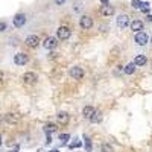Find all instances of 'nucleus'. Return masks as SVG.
Returning <instances> with one entry per match:
<instances>
[{"mask_svg":"<svg viewBox=\"0 0 152 152\" xmlns=\"http://www.w3.org/2000/svg\"><path fill=\"white\" fill-rule=\"evenodd\" d=\"M69 76H70L72 79H75V81H82L84 76H85V72H84V69L79 67V66H73V67H70V70H69Z\"/></svg>","mask_w":152,"mask_h":152,"instance_id":"1","label":"nucleus"},{"mask_svg":"<svg viewBox=\"0 0 152 152\" xmlns=\"http://www.w3.org/2000/svg\"><path fill=\"white\" fill-rule=\"evenodd\" d=\"M116 24H117V28L119 29H126L131 24V21H129V15L128 14H119L117 17H116Z\"/></svg>","mask_w":152,"mask_h":152,"instance_id":"2","label":"nucleus"},{"mask_svg":"<svg viewBox=\"0 0 152 152\" xmlns=\"http://www.w3.org/2000/svg\"><path fill=\"white\" fill-rule=\"evenodd\" d=\"M29 62V55L24 53V52H18L14 55V64L18 67H24Z\"/></svg>","mask_w":152,"mask_h":152,"instance_id":"3","label":"nucleus"},{"mask_svg":"<svg viewBox=\"0 0 152 152\" xmlns=\"http://www.w3.org/2000/svg\"><path fill=\"white\" fill-rule=\"evenodd\" d=\"M70 37H72L70 28H67V26H59V28L56 29V38H58V40L66 41V40H69Z\"/></svg>","mask_w":152,"mask_h":152,"instance_id":"4","label":"nucleus"},{"mask_svg":"<svg viewBox=\"0 0 152 152\" xmlns=\"http://www.w3.org/2000/svg\"><path fill=\"white\" fill-rule=\"evenodd\" d=\"M148 41H149V35L146 34V32H137L135 35H134V43L137 44V46H140V47H143V46H146L148 44Z\"/></svg>","mask_w":152,"mask_h":152,"instance_id":"5","label":"nucleus"},{"mask_svg":"<svg viewBox=\"0 0 152 152\" xmlns=\"http://www.w3.org/2000/svg\"><path fill=\"white\" fill-rule=\"evenodd\" d=\"M93 24H94V21L90 15H82L79 18V26H81L82 31H90L93 28Z\"/></svg>","mask_w":152,"mask_h":152,"instance_id":"6","label":"nucleus"},{"mask_svg":"<svg viewBox=\"0 0 152 152\" xmlns=\"http://www.w3.org/2000/svg\"><path fill=\"white\" fill-rule=\"evenodd\" d=\"M37 81H38V75L35 72H26V73L21 75V82L23 84L31 85V84H35Z\"/></svg>","mask_w":152,"mask_h":152,"instance_id":"7","label":"nucleus"},{"mask_svg":"<svg viewBox=\"0 0 152 152\" xmlns=\"http://www.w3.org/2000/svg\"><path fill=\"white\" fill-rule=\"evenodd\" d=\"M58 38L56 37H47L46 40L43 41V47L46 49V50H55L56 47H58Z\"/></svg>","mask_w":152,"mask_h":152,"instance_id":"8","label":"nucleus"},{"mask_svg":"<svg viewBox=\"0 0 152 152\" xmlns=\"http://www.w3.org/2000/svg\"><path fill=\"white\" fill-rule=\"evenodd\" d=\"M28 18H26V14H23V12H18V14L14 15V18H12V24H14L15 28H23L24 24H26Z\"/></svg>","mask_w":152,"mask_h":152,"instance_id":"9","label":"nucleus"},{"mask_svg":"<svg viewBox=\"0 0 152 152\" xmlns=\"http://www.w3.org/2000/svg\"><path fill=\"white\" fill-rule=\"evenodd\" d=\"M24 44H26L29 49H37L40 46V37L38 35H28L24 38Z\"/></svg>","mask_w":152,"mask_h":152,"instance_id":"10","label":"nucleus"},{"mask_svg":"<svg viewBox=\"0 0 152 152\" xmlns=\"http://www.w3.org/2000/svg\"><path fill=\"white\" fill-rule=\"evenodd\" d=\"M94 113H96L94 107L87 105V107H84V108H82V117H84V119H87V120H91V117L94 116Z\"/></svg>","mask_w":152,"mask_h":152,"instance_id":"11","label":"nucleus"},{"mask_svg":"<svg viewBox=\"0 0 152 152\" xmlns=\"http://www.w3.org/2000/svg\"><path fill=\"white\" fill-rule=\"evenodd\" d=\"M3 119H5V122H6L8 125H17L18 120H20V117L17 116L15 113H6Z\"/></svg>","mask_w":152,"mask_h":152,"instance_id":"12","label":"nucleus"},{"mask_svg":"<svg viewBox=\"0 0 152 152\" xmlns=\"http://www.w3.org/2000/svg\"><path fill=\"white\" fill-rule=\"evenodd\" d=\"M129 28H131L132 32L137 34V32H142V31L145 29V24H143V21H140V20H134V21H131Z\"/></svg>","mask_w":152,"mask_h":152,"instance_id":"13","label":"nucleus"},{"mask_svg":"<svg viewBox=\"0 0 152 152\" xmlns=\"http://www.w3.org/2000/svg\"><path fill=\"white\" fill-rule=\"evenodd\" d=\"M134 64H135L137 67H145V66L148 64V58H146V55L138 53V55L134 58Z\"/></svg>","mask_w":152,"mask_h":152,"instance_id":"14","label":"nucleus"},{"mask_svg":"<svg viewBox=\"0 0 152 152\" xmlns=\"http://www.w3.org/2000/svg\"><path fill=\"white\" fill-rule=\"evenodd\" d=\"M56 120H58V123H61V125H67L69 120H70L69 113H66V111H59V113L56 114Z\"/></svg>","mask_w":152,"mask_h":152,"instance_id":"15","label":"nucleus"},{"mask_svg":"<svg viewBox=\"0 0 152 152\" xmlns=\"http://www.w3.org/2000/svg\"><path fill=\"white\" fill-rule=\"evenodd\" d=\"M131 6H132L134 9H140V11H143L145 8L149 6V3H148V2H143V0H132V2H131Z\"/></svg>","mask_w":152,"mask_h":152,"instance_id":"16","label":"nucleus"},{"mask_svg":"<svg viewBox=\"0 0 152 152\" xmlns=\"http://www.w3.org/2000/svg\"><path fill=\"white\" fill-rule=\"evenodd\" d=\"M100 14L104 17H111L114 14V8L111 5H105V6H100Z\"/></svg>","mask_w":152,"mask_h":152,"instance_id":"17","label":"nucleus"},{"mask_svg":"<svg viewBox=\"0 0 152 152\" xmlns=\"http://www.w3.org/2000/svg\"><path fill=\"white\" fill-rule=\"evenodd\" d=\"M135 69H137V66L134 64V62H129V64H126V66L123 67V73L128 75V76H131V75L135 73Z\"/></svg>","mask_w":152,"mask_h":152,"instance_id":"18","label":"nucleus"},{"mask_svg":"<svg viewBox=\"0 0 152 152\" xmlns=\"http://www.w3.org/2000/svg\"><path fill=\"white\" fill-rule=\"evenodd\" d=\"M43 131H44L47 135H50L52 132H56V131H58V126H56L55 123H47V125H44Z\"/></svg>","mask_w":152,"mask_h":152,"instance_id":"19","label":"nucleus"},{"mask_svg":"<svg viewBox=\"0 0 152 152\" xmlns=\"http://www.w3.org/2000/svg\"><path fill=\"white\" fill-rule=\"evenodd\" d=\"M84 146H85V151H87V152H91V151H93V143H91V140H90V137L84 135Z\"/></svg>","mask_w":152,"mask_h":152,"instance_id":"20","label":"nucleus"},{"mask_svg":"<svg viewBox=\"0 0 152 152\" xmlns=\"http://www.w3.org/2000/svg\"><path fill=\"white\" fill-rule=\"evenodd\" d=\"M90 122H91V123H100V122H102V113H100V111H96L94 116L91 117Z\"/></svg>","mask_w":152,"mask_h":152,"instance_id":"21","label":"nucleus"},{"mask_svg":"<svg viewBox=\"0 0 152 152\" xmlns=\"http://www.w3.org/2000/svg\"><path fill=\"white\" fill-rule=\"evenodd\" d=\"M100 152H114V149L110 143H102L100 145Z\"/></svg>","mask_w":152,"mask_h":152,"instance_id":"22","label":"nucleus"},{"mask_svg":"<svg viewBox=\"0 0 152 152\" xmlns=\"http://www.w3.org/2000/svg\"><path fill=\"white\" fill-rule=\"evenodd\" d=\"M59 140H61L62 143L69 142V140H70V134H59Z\"/></svg>","mask_w":152,"mask_h":152,"instance_id":"23","label":"nucleus"},{"mask_svg":"<svg viewBox=\"0 0 152 152\" xmlns=\"http://www.w3.org/2000/svg\"><path fill=\"white\" fill-rule=\"evenodd\" d=\"M81 146H82V143H81L79 140H76V142L70 143V146H69V148H70V149H76V148H81Z\"/></svg>","mask_w":152,"mask_h":152,"instance_id":"24","label":"nucleus"},{"mask_svg":"<svg viewBox=\"0 0 152 152\" xmlns=\"http://www.w3.org/2000/svg\"><path fill=\"white\" fill-rule=\"evenodd\" d=\"M81 9H82L81 3H75V8H73V11H75V12H81Z\"/></svg>","mask_w":152,"mask_h":152,"instance_id":"25","label":"nucleus"},{"mask_svg":"<svg viewBox=\"0 0 152 152\" xmlns=\"http://www.w3.org/2000/svg\"><path fill=\"white\" fill-rule=\"evenodd\" d=\"M0 31H2V32L6 31V23L5 21H2V24H0Z\"/></svg>","mask_w":152,"mask_h":152,"instance_id":"26","label":"nucleus"},{"mask_svg":"<svg viewBox=\"0 0 152 152\" xmlns=\"http://www.w3.org/2000/svg\"><path fill=\"white\" fill-rule=\"evenodd\" d=\"M66 2H67V0H55V3H56L58 6H61V5H64Z\"/></svg>","mask_w":152,"mask_h":152,"instance_id":"27","label":"nucleus"},{"mask_svg":"<svg viewBox=\"0 0 152 152\" xmlns=\"http://www.w3.org/2000/svg\"><path fill=\"white\" fill-rule=\"evenodd\" d=\"M50 143H52V137L47 135V137H46V145H50Z\"/></svg>","mask_w":152,"mask_h":152,"instance_id":"28","label":"nucleus"},{"mask_svg":"<svg viewBox=\"0 0 152 152\" xmlns=\"http://www.w3.org/2000/svg\"><path fill=\"white\" fill-rule=\"evenodd\" d=\"M100 3H102L104 6H105V5H110V2H108V0H100Z\"/></svg>","mask_w":152,"mask_h":152,"instance_id":"29","label":"nucleus"},{"mask_svg":"<svg viewBox=\"0 0 152 152\" xmlns=\"http://www.w3.org/2000/svg\"><path fill=\"white\" fill-rule=\"evenodd\" d=\"M148 21H152V15H148Z\"/></svg>","mask_w":152,"mask_h":152,"instance_id":"30","label":"nucleus"},{"mask_svg":"<svg viewBox=\"0 0 152 152\" xmlns=\"http://www.w3.org/2000/svg\"><path fill=\"white\" fill-rule=\"evenodd\" d=\"M49 152H59V151H56V149H53V151H49Z\"/></svg>","mask_w":152,"mask_h":152,"instance_id":"31","label":"nucleus"},{"mask_svg":"<svg viewBox=\"0 0 152 152\" xmlns=\"http://www.w3.org/2000/svg\"><path fill=\"white\" fill-rule=\"evenodd\" d=\"M11 152H17V151H11Z\"/></svg>","mask_w":152,"mask_h":152,"instance_id":"32","label":"nucleus"}]
</instances>
